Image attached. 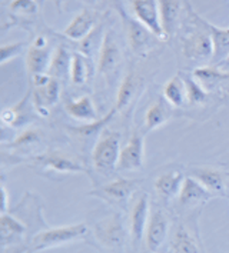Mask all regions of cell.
I'll use <instances>...</instances> for the list:
<instances>
[{
    "mask_svg": "<svg viewBox=\"0 0 229 253\" xmlns=\"http://www.w3.org/2000/svg\"><path fill=\"white\" fill-rule=\"evenodd\" d=\"M29 97H30V92H29L19 103H16L14 106L3 109V112H1V122H3V125L10 126V127H17V126L25 125V120L22 119V115H23V116L26 115V107Z\"/></svg>",
    "mask_w": 229,
    "mask_h": 253,
    "instance_id": "obj_29",
    "label": "cell"
},
{
    "mask_svg": "<svg viewBox=\"0 0 229 253\" xmlns=\"http://www.w3.org/2000/svg\"><path fill=\"white\" fill-rule=\"evenodd\" d=\"M143 160H145V140L142 134L135 132L128 140V143L121 149L118 170H123V172L139 170L143 166Z\"/></svg>",
    "mask_w": 229,
    "mask_h": 253,
    "instance_id": "obj_14",
    "label": "cell"
},
{
    "mask_svg": "<svg viewBox=\"0 0 229 253\" xmlns=\"http://www.w3.org/2000/svg\"><path fill=\"white\" fill-rule=\"evenodd\" d=\"M42 142V132L39 129H25L22 133L14 137L13 142L9 143L10 149H16L17 152H29L33 147H38Z\"/></svg>",
    "mask_w": 229,
    "mask_h": 253,
    "instance_id": "obj_28",
    "label": "cell"
},
{
    "mask_svg": "<svg viewBox=\"0 0 229 253\" xmlns=\"http://www.w3.org/2000/svg\"><path fill=\"white\" fill-rule=\"evenodd\" d=\"M72 54L65 46H59L53 50V56L47 73L54 79H68L70 78V66H72Z\"/></svg>",
    "mask_w": 229,
    "mask_h": 253,
    "instance_id": "obj_24",
    "label": "cell"
},
{
    "mask_svg": "<svg viewBox=\"0 0 229 253\" xmlns=\"http://www.w3.org/2000/svg\"><path fill=\"white\" fill-rule=\"evenodd\" d=\"M122 23L125 29V35L128 38V43L131 50L137 56H146L153 49V38H156L148 27L143 26L136 17L126 14L119 9Z\"/></svg>",
    "mask_w": 229,
    "mask_h": 253,
    "instance_id": "obj_8",
    "label": "cell"
},
{
    "mask_svg": "<svg viewBox=\"0 0 229 253\" xmlns=\"http://www.w3.org/2000/svg\"><path fill=\"white\" fill-rule=\"evenodd\" d=\"M99 13L93 9H85L81 13H78L68 26L65 27L63 35L70 40L81 42L85 40L93 32V27L97 25Z\"/></svg>",
    "mask_w": 229,
    "mask_h": 253,
    "instance_id": "obj_20",
    "label": "cell"
},
{
    "mask_svg": "<svg viewBox=\"0 0 229 253\" xmlns=\"http://www.w3.org/2000/svg\"><path fill=\"white\" fill-rule=\"evenodd\" d=\"M136 90H137V78L135 76V73L131 72L123 78L121 84H119L118 94H116V102H115V106H113L116 113H119L121 110H123L132 102Z\"/></svg>",
    "mask_w": 229,
    "mask_h": 253,
    "instance_id": "obj_27",
    "label": "cell"
},
{
    "mask_svg": "<svg viewBox=\"0 0 229 253\" xmlns=\"http://www.w3.org/2000/svg\"><path fill=\"white\" fill-rule=\"evenodd\" d=\"M52 56H53V50L49 47L47 39L45 36H38L36 40L32 43V46L27 49V72L32 76L41 75V73H47V69H49V65H50Z\"/></svg>",
    "mask_w": 229,
    "mask_h": 253,
    "instance_id": "obj_17",
    "label": "cell"
},
{
    "mask_svg": "<svg viewBox=\"0 0 229 253\" xmlns=\"http://www.w3.org/2000/svg\"><path fill=\"white\" fill-rule=\"evenodd\" d=\"M83 4H86V6H89V7H93L96 4H99L102 0H81Z\"/></svg>",
    "mask_w": 229,
    "mask_h": 253,
    "instance_id": "obj_36",
    "label": "cell"
},
{
    "mask_svg": "<svg viewBox=\"0 0 229 253\" xmlns=\"http://www.w3.org/2000/svg\"><path fill=\"white\" fill-rule=\"evenodd\" d=\"M140 183L142 179L118 177L112 182L105 183L103 186H97L93 190H91L89 195L103 200L106 205H110L113 208H125L128 202L132 200Z\"/></svg>",
    "mask_w": 229,
    "mask_h": 253,
    "instance_id": "obj_5",
    "label": "cell"
},
{
    "mask_svg": "<svg viewBox=\"0 0 229 253\" xmlns=\"http://www.w3.org/2000/svg\"><path fill=\"white\" fill-rule=\"evenodd\" d=\"M185 177V173H182L181 170H168L156 176L153 182V189L163 205H168L176 199Z\"/></svg>",
    "mask_w": 229,
    "mask_h": 253,
    "instance_id": "obj_19",
    "label": "cell"
},
{
    "mask_svg": "<svg viewBox=\"0 0 229 253\" xmlns=\"http://www.w3.org/2000/svg\"><path fill=\"white\" fill-rule=\"evenodd\" d=\"M193 76L201 82V84L205 89L215 86L216 83H219V82L229 80V73L211 66H202L199 67V69H196L193 72Z\"/></svg>",
    "mask_w": 229,
    "mask_h": 253,
    "instance_id": "obj_30",
    "label": "cell"
},
{
    "mask_svg": "<svg viewBox=\"0 0 229 253\" xmlns=\"http://www.w3.org/2000/svg\"><path fill=\"white\" fill-rule=\"evenodd\" d=\"M65 110L72 119L79 120L83 123H93L100 118L97 116V112L94 109L92 97L85 94L78 99H70L65 103Z\"/></svg>",
    "mask_w": 229,
    "mask_h": 253,
    "instance_id": "obj_21",
    "label": "cell"
},
{
    "mask_svg": "<svg viewBox=\"0 0 229 253\" xmlns=\"http://www.w3.org/2000/svg\"><path fill=\"white\" fill-rule=\"evenodd\" d=\"M0 235H1V249L6 251L7 248H13L16 253L22 251L16 249V246H20L22 242H25L27 235V226L14 217L12 213H1L0 216Z\"/></svg>",
    "mask_w": 229,
    "mask_h": 253,
    "instance_id": "obj_16",
    "label": "cell"
},
{
    "mask_svg": "<svg viewBox=\"0 0 229 253\" xmlns=\"http://www.w3.org/2000/svg\"><path fill=\"white\" fill-rule=\"evenodd\" d=\"M132 10L135 17L156 36V39H168L161 23L159 0H132Z\"/></svg>",
    "mask_w": 229,
    "mask_h": 253,
    "instance_id": "obj_13",
    "label": "cell"
},
{
    "mask_svg": "<svg viewBox=\"0 0 229 253\" xmlns=\"http://www.w3.org/2000/svg\"><path fill=\"white\" fill-rule=\"evenodd\" d=\"M214 198H215V195L212 192H209L195 177L188 174L183 180V185L181 187L178 196H176L175 203L179 211L193 212L195 209H201L203 205H206Z\"/></svg>",
    "mask_w": 229,
    "mask_h": 253,
    "instance_id": "obj_9",
    "label": "cell"
},
{
    "mask_svg": "<svg viewBox=\"0 0 229 253\" xmlns=\"http://www.w3.org/2000/svg\"><path fill=\"white\" fill-rule=\"evenodd\" d=\"M121 60L122 52L119 44H118V40L115 39L112 30H108L103 35L102 44H100L99 59H97V72L109 78L119 67Z\"/></svg>",
    "mask_w": 229,
    "mask_h": 253,
    "instance_id": "obj_15",
    "label": "cell"
},
{
    "mask_svg": "<svg viewBox=\"0 0 229 253\" xmlns=\"http://www.w3.org/2000/svg\"><path fill=\"white\" fill-rule=\"evenodd\" d=\"M182 53L190 62L205 63L214 59V42L208 29L196 30L182 40Z\"/></svg>",
    "mask_w": 229,
    "mask_h": 253,
    "instance_id": "obj_11",
    "label": "cell"
},
{
    "mask_svg": "<svg viewBox=\"0 0 229 253\" xmlns=\"http://www.w3.org/2000/svg\"><path fill=\"white\" fill-rule=\"evenodd\" d=\"M189 176L195 177L201 185L215 196H227L229 189V173L214 166H193L189 169Z\"/></svg>",
    "mask_w": 229,
    "mask_h": 253,
    "instance_id": "obj_12",
    "label": "cell"
},
{
    "mask_svg": "<svg viewBox=\"0 0 229 253\" xmlns=\"http://www.w3.org/2000/svg\"><path fill=\"white\" fill-rule=\"evenodd\" d=\"M150 209H152V202L149 199L148 193L145 192L136 193L131 200L129 214H128V235L134 252L137 251L139 245L145 239Z\"/></svg>",
    "mask_w": 229,
    "mask_h": 253,
    "instance_id": "obj_4",
    "label": "cell"
},
{
    "mask_svg": "<svg viewBox=\"0 0 229 253\" xmlns=\"http://www.w3.org/2000/svg\"><path fill=\"white\" fill-rule=\"evenodd\" d=\"M26 46L25 42H16V43H9V44H3L1 46V54H0V63L4 65L9 60L14 59L16 56L22 53L23 47Z\"/></svg>",
    "mask_w": 229,
    "mask_h": 253,
    "instance_id": "obj_33",
    "label": "cell"
},
{
    "mask_svg": "<svg viewBox=\"0 0 229 253\" xmlns=\"http://www.w3.org/2000/svg\"><path fill=\"white\" fill-rule=\"evenodd\" d=\"M196 19L201 22L205 29H208V32L211 33V38L214 42V59L212 60H224V57L229 56V27L228 29H222V27L214 26L212 23L206 22L205 19L199 17L195 13Z\"/></svg>",
    "mask_w": 229,
    "mask_h": 253,
    "instance_id": "obj_23",
    "label": "cell"
},
{
    "mask_svg": "<svg viewBox=\"0 0 229 253\" xmlns=\"http://www.w3.org/2000/svg\"><path fill=\"white\" fill-rule=\"evenodd\" d=\"M10 10L16 13L33 14L36 13V3L33 0H13L10 4Z\"/></svg>",
    "mask_w": 229,
    "mask_h": 253,
    "instance_id": "obj_34",
    "label": "cell"
},
{
    "mask_svg": "<svg viewBox=\"0 0 229 253\" xmlns=\"http://www.w3.org/2000/svg\"><path fill=\"white\" fill-rule=\"evenodd\" d=\"M182 7H183L182 0H159L162 29H163L166 38H169L175 33Z\"/></svg>",
    "mask_w": 229,
    "mask_h": 253,
    "instance_id": "obj_22",
    "label": "cell"
},
{
    "mask_svg": "<svg viewBox=\"0 0 229 253\" xmlns=\"http://www.w3.org/2000/svg\"><path fill=\"white\" fill-rule=\"evenodd\" d=\"M183 82L186 86V102L189 105H201L206 100V89L193 75H183Z\"/></svg>",
    "mask_w": 229,
    "mask_h": 253,
    "instance_id": "obj_31",
    "label": "cell"
},
{
    "mask_svg": "<svg viewBox=\"0 0 229 253\" xmlns=\"http://www.w3.org/2000/svg\"><path fill=\"white\" fill-rule=\"evenodd\" d=\"M163 97L174 107H181L186 103V86L182 76L176 75L165 83Z\"/></svg>",
    "mask_w": 229,
    "mask_h": 253,
    "instance_id": "obj_26",
    "label": "cell"
},
{
    "mask_svg": "<svg viewBox=\"0 0 229 253\" xmlns=\"http://www.w3.org/2000/svg\"><path fill=\"white\" fill-rule=\"evenodd\" d=\"M1 196H3V205H1V213H6L7 209H9V193L6 190V186L1 185Z\"/></svg>",
    "mask_w": 229,
    "mask_h": 253,
    "instance_id": "obj_35",
    "label": "cell"
},
{
    "mask_svg": "<svg viewBox=\"0 0 229 253\" xmlns=\"http://www.w3.org/2000/svg\"><path fill=\"white\" fill-rule=\"evenodd\" d=\"M32 78H33V89H32L33 106L39 115L46 116L49 110L59 102L60 82L59 79L52 78L49 73L35 75Z\"/></svg>",
    "mask_w": 229,
    "mask_h": 253,
    "instance_id": "obj_7",
    "label": "cell"
},
{
    "mask_svg": "<svg viewBox=\"0 0 229 253\" xmlns=\"http://www.w3.org/2000/svg\"><path fill=\"white\" fill-rule=\"evenodd\" d=\"M89 76L86 57L79 52L72 54V66H70V82L76 86H82L86 83Z\"/></svg>",
    "mask_w": 229,
    "mask_h": 253,
    "instance_id": "obj_32",
    "label": "cell"
},
{
    "mask_svg": "<svg viewBox=\"0 0 229 253\" xmlns=\"http://www.w3.org/2000/svg\"><path fill=\"white\" fill-rule=\"evenodd\" d=\"M121 149V134L105 127L92 150L94 170L100 174H110L118 170Z\"/></svg>",
    "mask_w": 229,
    "mask_h": 253,
    "instance_id": "obj_3",
    "label": "cell"
},
{
    "mask_svg": "<svg viewBox=\"0 0 229 253\" xmlns=\"http://www.w3.org/2000/svg\"><path fill=\"white\" fill-rule=\"evenodd\" d=\"M172 116V109L171 105L166 100H156L155 103H152V106L149 107L145 113V127L146 130H155L158 127L163 126L168 120Z\"/></svg>",
    "mask_w": 229,
    "mask_h": 253,
    "instance_id": "obj_25",
    "label": "cell"
},
{
    "mask_svg": "<svg viewBox=\"0 0 229 253\" xmlns=\"http://www.w3.org/2000/svg\"><path fill=\"white\" fill-rule=\"evenodd\" d=\"M30 162L32 165H35V168H38L42 172L60 174L88 173V169L79 160L72 158L70 155L59 149H49L41 155L33 156Z\"/></svg>",
    "mask_w": 229,
    "mask_h": 253,
    "instance_id": "obj_6",
    "label": "cell"
},
{
    "mask_svg": "<svg viewBox=\"0 0 229 253\" xmlns=\"http://www.w3.org/2000/svg\"><path fill=\"white\" fill-rule=\"evenodd\" d=\"M171 253H202L198 232L186 223L176 225L169 242Z\"/></svg>",
    "mask_w": 229,
    "mask_h": 253,
    "instance_id": "obj_18",
    "label": "cell"
},
{
    "mask_svg": "<svg viewBox=\"0 0 229 253\" xmlns=\"http://www.w3.org/2000/svg\"><path fill=\"white\" fill-rule=\"evenodd\" d=\"M91 243L102 253H125L126 226L122 214L116 211L103 214L89 226Z\"/></svg>",
    "mask_w": 229,
    "mask_h": 253,
    "instance_id": "obj_1",
    "label": "cell"
},
{
    "mask_svg": "<svg viewBox=\"0 0 229 253\" xmlns=\"http://www.w3.org/2000/svg\"><path fill=\"white\" fill-rule=\"evenodd\" d=\"M169 227H171L169 216L161 206L152 203L148 227L145 233V246L149 252L156 253L161 249V246L169 236Z\"/></svg>",
    "mask_w": 229,
    "mask_h": 253,
    "instance_id": "obj_10",
    "label": "cell"
},
{
    "mask_svg": "<svg viewBox=\"0 0 229 253\" xmlns=\"http://www.w3.org/2000/svg\"><path fill=\"white\" fill-rule=\"evenodd\" d=\"M89 226L86 223H75L59 227H45L35 233L27 243V253H39L54 249L76 240L86 239Z\"/></svg>",
    "mask_w": 229,
    "mask_h": 253,
    "instance_id": "obj_2",
    "label": "cell"
}]
</instances>
